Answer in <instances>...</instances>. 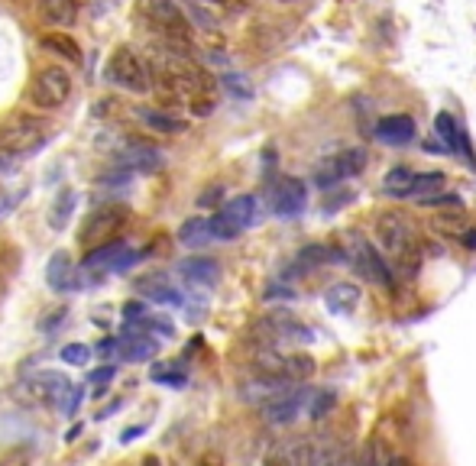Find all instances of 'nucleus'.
Here are the masks:
<instances>
[{"mask_svg":"<svg viewBox=\"0 0 476 466\" xmlns=\"http://www.w3.org/2000/svg\"><path fill=\"white\" fill-rule=\"evenodd\" d=\"M376 237L389 253V263L395 266L402 279H415L421 269V240H418V227L408 221L402 211H383L376 217Z\"/></svg>","mask_w":476,"mask_h":466,"instance_id":"nucleus-1","label":"nucleus"},{"mask_svg":"<svg viewBox=\"0 0 476 466\" xmlns=\"http://www.w3.org/2000/svg\"><path fill=\"white\" fill-rule=\"evenodd\" d=\"M344 253H347V259L353 263V269H357L370 285H379L383 292H392V285H395V272H392L389 259H383L379 250H376V246L370 243L360 230H350Z\"/></svg>","mask_w":476,"mask_h":466,"instance_id":"nucleus-2","label":"nucleus"},{"mask_svg":"<svg viewBox=\"0 0 476 466\" xmlns=\"http://www.w3.org/2000/svg\"><path fill=\"white\" fill-rule=\"evenodd\" d=\"M46 140H49V123L43 117H30V114H20V117L7 120L0 127V149L10 153L13 159L17 156H33L36 149H43Z\"/></svg>","mask_w":476,"mask_h":466,"instance_id":"nucleus-3","label":"nucleus"},{"mask_svg":"<svg viewBox=\"0 0 476 466\" xmlns=\"http://www.w3.org/2000/svg\"><path fill=\"white\" fill-rule=\"evenodd\" d=\"M136 7L166 39L191 43V20L185 17V10L175 0H136Z\"/></svg>","mask_w":476,"mask_h":466,"instance_id":"nucleus-4","label":"nucleus"},{"mask_svg":"<svg viewBox=\"0 0 476 466\" xmlns=\"http://www.w3.org/2000/svg\"><path fill=\"white\" fill-rule=\"evenodd\" d=\"M366 162H370V156H366L360 146H353V149H340V153H334V156H327V159L318 162L315 172H311V182H315L318 188H334V185H340V182L357 178L360 172L366 169Z\"/></svg>","mask_w":476,"mask_h":466,"instance_id":"nucleus-5","label":"nucleus"},{"mask_svg":"<svg viewBox=\"0 0 476 466\" xmlns=\"http://www.w3.org/2000/svg\"><path fill=\"white\" fill-rule=\"evenodd\" d=\"M72 94V75L59 65H46L36 72L33 85H30V101L43 111H55L68 101Z\"/></svg>","mask_w":476,"mask_h":466,"instance_id":"nucleus-6","label":"nucleus"},{"mask_svg":"<svg viewBox=\"0 0 476 466\" xmlns=\"http://www.w3.org/2000/svg\"><path fill=\"white\" fill-rule=\"evenodd\" d=\"M130 211L123 208V204H104V208H98V211H91L85 217V224H81V243L91 246H104V243H114L117 240V233L123 230V224H127Z\"/></svg>","mask_w":476,"mask_h":466,"instance_id":"nucleus-7","label":"nucleus"},{"mask_svg":"<svg viewBox=\"0 0 476 466\" xmlns=\"http://www.w3.org/2000/svg\"><path fill=\"white\" fill-rule=\"evenodd\" d=\"M256 217V198L253 195H237L227 201L221 211L211 217V237L214 240H237L243 230L253 224Z\"/></svg>","mask_w":476,"mask_h":466,"instance_id":"nucleus-8","label":"nucleus"},{"mask_svg":"<svg viewBox=\"0 0 476 466\" xmlns=\"http://www.w3.org/2000/svg\"><path fill=\"white\" fill-rule=\"evenodd\" d=\"M107 78H111L117 88L133 91V94H146L149 91V85H153L146 65L140 62V55H136L130 46H120V49L111 55V62H107Z\"/></svg>","mask_w":476,"mask_h":466,"instance_id":"nucleus-9","label":"nucleus"},{"mask_svg":"<svg viewBox=\"0 0 476 466\" xmlns=\"http://www.w3.org/2000/svg\"><path fill=\"white\" fill-rule=\"evenodd\" d=\"M308 402H311V389L308 386H289L279 395H272L269 402H263V421L272 424V428H285V424H292L305 411Z\"/></svg>","mask_w":476,"mask_h":466,"instance_id":"nucleus-10","label":"nucleus"},{"mask_svg":"<svg viewBox=\"0 0 476 466\" xmlns=\"http://www.w3.org/2000/svg\"><path fill=\"white\" fill-rule=\"evenodd\" d=\"M269 208L279 217H298L308 208V185L302 178H276L269 185Z\"/></svg>","mask_w":476,"mask_h":466,"instance_id":"nucleus-11","label":"nucleus"},{"mask_svg":"<svg viewBox=\"0 0 476 466\" xmlns=\"http://www.w3.org/2000/svg\"><path fill=\"white\" fill-rule=\"evenodd\" d=\"M434 133L441 136V143H444V149L447 153H457V156H463V159L473 165V149H470V136H467V130L460 127L457 123V117L454 114H447V111H441L438 117H434Z\"/></svg>","mask_w":476,"mask_h":466,"instance_id":"nucleus-12","label":"nucleus"},{"mask_svg":"<svg viewBox=\"0 0 476 466\" xmlns=\"http://www.w3.org/2000/svg\"><path fill=\"white\" fill-rule=\"evenodd\" d=\"M373 136L386 146H405L415 140V120L408 114H389V117H379L373 127Z\"/></svg>","mask_w":476,"mask_h":466,"instance_id":"nucleus-13","label":"nucleus"},{"mask_svg":"<svg viewBox=\"0 0 476 466\" xmlns=\"http://www.w3.org/2000/svg\"><path fill=\"white\" fill-rule=\"evenodd\" d=\"M46 285H49L52 292H59V295H65V292L78 289L75 263H72V256H68L65 250L52 253L49 266H46Z\"/></svg>","mask_w":476,"mask_h":466,"instance_id":"nucleus-14","label":"nucleus"},{"mask_svg":"<svg viewBox=\"0 0 476 466\" xmlns=\"http://www.w3.org/2000/svg\"><path fill=\"white\" fill-rule=\"evenodd\" d=\"M120 165L130 172H159L162 156H159V149L149 146L146 140H127V149H123Z\"/></svg>","mask_w":476,"mask_h":466,"instance_id":"nucleus-15","label":"nucleus"},{"mask_svg":"<svg viewBox=\"0 0 476 466\" xmlns=\"http://www.w3.org/2000/svg\"><path fill=\"white\" fill-rule=\"evenodd\" d=\"M72 382L62 373H36L33 379L23 382V392L33 395V402H59Z\"/></svg>","mask_w":476,"mask_h":466,"instance_id":"nucleus-16","label":"nucleus"},{"mask_svg":"<svg viewBox=\"0 0 476 466\" xmlns=\"http://www.w3.org/2000/svg\"><path fill=\"white\" fill-rule=\"evenodd\" d=\"M179 272L191 282V285H208V289L217 285V279H221V266H217V259H211V256H191V259H182Z\"/></svg>","mask_w":476,"mask_h":466,"instance_id":"nucleus-17","label":"nucleus"},{"mask_svg":"<svg viewBox=\"0 0 476 466\" xmlns=\"http://www.w3.org/2000/svg\"><path fill=\"white\" fill-rule=\"evenodd\" d=\"M360 298H363L360 285H353V282H334L331 289H327V295H324V305L334 314H347L360 305Z\"/></svg>","mask_w":476,"mask_h":466,"instance_id":"nucleus-18","label":"nucleus"},{"mask_svg":"<svg viewBox=\"0 0 476 466\" xmlns=\"http://www.w3.org/2000/svg\"><path fill=\"white\" fill-rule=\"evenodd\" d=\"M159 353V340H149L146 334H127L120 337V360L127 363H146Z\"/></svg>","mask_w":476,"mask_h":466,"instance_id":"nucleus-19","label":"nucleus"},{"mask_svg":"<svg viewBox=\"0 0 476 466\" xmlns=\"http://www.w3.org/2000/svg\"><path fill=\"white\" fill-rule=\"evenodd\" d=\"M415 175L418 172L405 169V165H395V169L386 172L383 178V195L395 198V201H402V198H412L415 195Z\"/></svg>","mask_w":476,"mask_h":466,"instance_id":"nucleus-20","label":"nucleus"},{"mask_svg":"<svg viewBox=\"0 0 476 466\" xmlns=\"http://www.w3.org/2000/svg\"><path fill=\"white\" fill-rule=\"evenodd\" d=\"M315 356L308 353H289L285 356V369H282V382L285 386H305L315 376Z\"/></svg>","mask_w":476,"mask_h":466,"instance_id":"nucleus-21","label":"nucleus"},{"mask_svg":"<svg viewBox=\"0 0 476 466\" xmlns=\"http://www.w3.org/2000/svg\"><path fill=\"white\" fill-rule=\"evenodd\" d=\"M75 201H78L75 188H62L59 195L52 198L49 214H46L52 230H65L68 227V221H72V211H75Z\"/></svg>","mask_w":476,"mask_h":466,"instance_id":"nucleus-22","label":"nucleus"},{"mask_svg":"<svg viewBox=\"0 0 476 466\" xmlns=\"http://www.w3.org/2000/svg\"><path fill=\"white\" fill-rule=\"evenodd\" d=\"M311 466H344V447L334 434H321L311 441Z\"/></svg>","mask_w":476,"mask_h":466,"instance_id":"nucleus-23","label":"nucleus"},{"mask_svg":"<svg viewBox=\"0 0 476 466\" xmlns=\"http://www.w3.org/2000/svg\"><path fill=\"white\" fill-rule=\"evenodd\" d=\"M39 46H43L46 52H55L59 59H65V62H72V65H81V46L72 39L68 33H46L43 39H39Z\"/></svg>","mask_w":476,"mask_h":466,"instance_id":"nucleus-24","label":"nucleus"},{"mask_svg":"<svg viewBox=\"0 0 476 466\" xmlns=\"http://www.w3.org/2000/svg\"><path fill=\"white\" fill-rule=\"evenodd\" d=\"M431 227L438 230L441 237L457 240V243H460V237H463V233L470 230V221H467V214H463V211H438L431 217Z\"/></svg>","mask_w":476,"mask_h":466,"instance_id":"nucleus-25","label":"nucleus"},{"mask_svg":"<svg viewBox=\"0 0 476 466\" xmlns=\"http://www.w3.org/2000/svg\"><path fill=\"white\" fill-rule=\"evenodd\" d=\"M127 253V243L123 240H114V243H104V246H94V250H88V256H85V269H107L111 266L114 269V263H117L120 256Z\"/></svg>","mask_w":476,"mask_h":466,"instance_id":"nucleus-26","label":"nucleus"},{"mask_svg":"<svg viewBox=\"0 0 476 466\" xmlns=\"http://www.w3.org/2000/svg\"><path fill=\"white\" fill-rule=\"evenodd\" d=\"M43 17L52 26H72L78 17V0H43Z\"/></svg>","mask_w":476,"mask_h":466,"instance_id":"nucleus-27","label":"nucleus"},{"mask_svg":"<svg viewBox=\"0 0 476 466\" xmlns=\"http://www.w3.org/2000/svg\"><path fill=\"white\" fill-rule=\"evenodd\" d=\"M211 237V221H204V217H188L185 224L179 227V243L182 246H204Z\"/></svg>","mask_w":476,"mask_h":466,"instance_id":"nucleus-28","label":"nucleus"},{"mask_svg":"<svg viewBox=\"0 0 476 466\" xmlns=\"http://www.w3.org/2000/svg\"><path fill=\"white\" fill-rule=\"evenodd\" d=\"M441 191H447V175H444V172L431 169V172H418L415 175V195L412 198L425 201V198L441 195Z\"/></svg>","mask_w":476,"mask_h":466,"instance_id":"nucleus-29","label":"nucleus"},{"mask_svg":"<svg viewBox=\"0 0 476 466\" xmlns=\"http://www.w3.org/2000/svg\"><path fill=\"white\" fill-rule=\"evenodd\" d=\"M136 117L143 120L149 130H159V133H182V130H185V120L172 117V114H162V111H146V107H140Z\"/></svg>","mask_w":476,"mask_h":466,"instance_id":"nucleus-30","label":"nucleus"},{"mask_svg":"<svg viewBox=\"0 0 476 466\" xmlns=\"http://www.w3.org/2000/svg\"><path fill=\"white\" fill-rule=\"evenodd\" d=\"M337 402H340L337 389H318L315 395H311V402H308V418H311V421H324V418L337 408Z\"/></svg>","mask_w":476,"mask_h":466,"instance_id":"nucleus-31","label":"nucleus"},{"mask_svg":"<svg viewBox=\"0 0 476 466\" xmlns=\"http://www.w3.org/2000/svg\"><path fill=\"white\" fill-rule=\"evenodd\" d=\"M149 376H153V382H159V386H169V389H182L188 382L185 369H182L175 360L172 363H156L153 369H149Z\"/></svg>","mask_w":476,"mask_h":466,"instance_id":"nucleus-32","label":"nucleus"},{"mask_svg":"<svg viewBox=\"0 0 476 466\" xmlns=\"http://www.w3.org/2000/svg\"><path fill=\"white\" fill-rule=\"evenodd\" d=\"M143 292L149 301H156V305H169V308H179L185 298H182L179 289H172V285H149V282H143Z\"/></svg>","mask_w":476,"mask_h":466,"instance_id":"nucleus-33","label":"nucleus"},{"mask_svg":"<svg viewBox=\"0 0 476 466\" xmlns=\"http://www.w3.org/2000/svg\"><path fill=\"white\" fill-rule=\"evenodd\" d=\"M81 402H85V389H81V386H68L65 395H62V399L55 402V408H59V411H62L65 418H75V415H78V408H81Z\"/></svg>","mask_w":476,"mask_h":466,"instance_id":"nucleus-34","label":"nucleus"},{"mask_svg":"<svg viewBox=\"0 0 476 466\" xmlns=\"http://www.w3.org/2000/svg\"><path fill=\"white\" fill-rule=\"evenodd\" d=\"M425 208H434V211H463V198L451 195V191H441V195L425 198Z\"/></svg>","mask_w":476,"mask_h":466,"instance_id":"nucleus-35","label":"nucleus"},{"mask_svg":"<svg viewBox=\"0 0 476 466\" xmlns=\"http://www.w3.org/2000/svg\"><path fill=\"white\" fill-rule=\"evenodd\" d=\"M62 363H72V366H85L88 360H91V347L88 343H65V347L59 350Z\"/></svg>","mask_w":476,"mask_h":466,"instance_id":"nucleus-36","label":"nucleus"},{"mask_svg":"<svg viewBox=\"0 0 476 466\" xmlns=\"http://www.w3.org/2000/svg\"><path fill=\"white\" fill-rule=\"evenodd\" d=\"M224 88H227L237 101H250V97H253V88H250V81L243 75H224Z\"/></svg>","mask_w":476,"mask_h":466,"instance_id":"nucleus-37","label":"nucleus"},{"mask_svg":"<svg viewBox=\"0 0 476 466\" xmlns=\"http://www.w3.org/2000/svg\"><path fill=\"white\" fill-rule=\"evenodd\" d=\"M114 373H117L114 366H101L98 373H91V386H94L91 395H94V399H104V395H107V386H111Z\"/></svg>","mask_w":476,"mask_h":466,"instance_id":"nucleus-38","label":"nucleus"},{"mask_svg":"<svg viewBox=\"0 0 476 466\" xmlns=\"http://www.w3.org/2000/svg\"><path fill=\"white\" fill-rule=\"evenodd\" d=\"M146 318H149V314H146V305H143V301H127V305H123V321L133 324V327H140V324H143Z\"/></svg>","mask_w":476,"mask_h":466,"instance_id":"nucleus-39","label":"nucleus"},{"mask_svg":"<svg viewBox=\"0 0 476 466\" xmlns=\"http://www.w3.org/2000/svg\"><path fill=\"white\" fill-rule=\"evenodd\" d=\"M221 198H224V188L211 185L208 191H201V195H198V208H224Z\"/></svg>","mask_w":476,"mask_h":466,"instance_id":"nucleus-40","label":"nucleus"},{"mask_svg":"<svg viewBox=\"0 0 476 466\" xmlns=\"http://www.w3.org/2000/svg\"><path fill=\"white\" fill-rule=\"evenodd\" d=\"M140 256H143V253H136V250H127V253H123V256L117 259V263H114V272H127L130 266L140 263Z\"/></svg>","mask_w":476,"mask_h":466,"instance_id":"nucleus-41","label":"nucleus"},{"mask_svg":"<svg viewBox=\"0 0 476 466\" xmlns=\"http://www.w3.org/2000/svg\"><path fill=\"white\" fill-rule=\"evenodd\" d=\"M62 321H65V308H52V318H43L39 327H43V331H55Z\"/></svg>","mask_w":476,"mask_h":466,"instance_id":"nucleus-42","label":"nucleus"},{"mask_svg":"<svg viewBox=\"0 0 476 466\" xmlns=\"http://www.w3.org/2000/svg\"><path fill=\"white\" fill-rule=\"evenodd\" d=\"M0 466H30V457H26V453H20V450H13L10 457L0 460Z\"/></svg>","mask_w":476,"mask_h":466,"instance_id":"nucleus-43","label":"nucleus"},{"mask_svg":"<svg viewBox=\"0 0 476 466\" xmlns=\"http://www.w3.org/2000/svg\"><path fill=\"white\" fill-rule=\"evenodd\" d=\"M191 111H195L198 117H208V114L214 111V101L211 97H195V107H191Z\"/></svg>","mask_w":476,"mask_h":466,"instance_id":"nucleus-44","label":"nucleus"},{"mask_svg":"<svg viewBox=\"0 0 476 466\" xmlns=\"http://www.w3.org/2000/svg\"><path fill=\"white\" fill-rule=\"evenodd\" d=\"M117 408H123V399H114L111 405H104L101 411H98V415H94V418H98V421H104V418H111L114 411H117Z\"/></svg>","mask_w":476,"mask_h":466,"instance_id":"nucleus-45","label":"nucleus"},{"mask_svg":"<svg viewBox=\"0 0 476 466\" xmlns=\"http://www.w3.org/2000/svg\"><path fill=\"white\" fill-rule=\"evenodd\" d=\"M143 431H146L143 424H133V428H127V431L120 434V441H123V444H130V441H133V437H140V434H143Z\"/></svg>","mask_w":476,"mask_h":466,"instance_id":"nucleus-46","label":"nucleus"},{"mask_svg":"<svg viewBox=\"0 0 476 466\" xmlns=\"http://www.w3.org/2000/svg\"><path fill=\"white\" fill-rule=\"evenodd\" d=\"M460 246H467V250H476V227L470 224V230L460 237Z\"/></svg>","mask_w":476,"mask_h":466,"instance_id":"nucleus-47","label":"nucleus"},{"mask_svg":"<svg viewBox=\"0 0 476 466\" xmlns=\"http://www.w3.org/2000/svg\"><path fill=\"white\" fill-rule=\"evenodd\" d=\"M198 466H224V460L217 457V453H208V457L198 460Z\"/></svg>","mask_w":476,"mask_h":466,"instance_id":"nucleus-48","label":"nucleus"},{"mask_svg":"<svg viewBox=\"0 0 476 466\" xmlns=\"http://www.w3.org/2000/svg\"><path fill=\"white\" fill-rule=\"evenodd\" d=\"M78 434H81V424H75V428H68V431H65V444H72V441H75Z\"/></svg>","mask_w":476,"mask_h":466,"instance_id":"nucleus-49","label":"nucleus"},{"mask_svg":"<svg viewBox=\"0 0 476 466\" xmlns=\"http://www.w3.org/2000/svg\"><path fill=\"white\" fill-rule=\"evenodd\" d=\"M140 466H162V463H159V457H153V453H149V457H143V463H140Z\"/></svg>","mask_w":476,"mask_h":466,"instance_id":"nucleus-50","label":"nucleus"},{"mask_svg":"<svg viewBox=\"0 0 476 466\" xmlns=\"http://www.w3.org/2000/svg\"><path fill=\"white\" fill-rule=\"evenodd\" d=\"M386 466H412V463H408L405 457H392V460H389V463H386Z\"/></svg>","mask_w":476,"mask_h":466,"instance_id":"nucleus-51","label":"nucleus"}]
</instances>
